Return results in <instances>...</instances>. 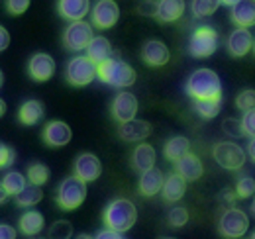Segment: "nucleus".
Instances as JSON below:
<instances>
[{"mask_svg":"<svg viewBox=\"0 0 255 239\" xmlns=\"http://www.w3.org/2000/svg\"><path fill=\"white\" fill-rule=\"evenodd\" d=\"M185 90L192 100L222 98V81L212 69H196L187 79Z\"/></svg>","mask_w":255,"mask_h":239,"instance_id":"obj_1","label":"nucleus"},{"mask_svg":"<svg viewBox=\"0 0 255 239\" xmlns=\"http://www.w3.org/2000/svg\"><path fill=\"white\" fill-rule=\"evenodd\" d=\"M96 77L104 85H110L114 89H126V87H131L135 83L137 75L131 69V65H128L126 61L118 59V57H110V59L98 65Z\"/></svg>","mask_w":255,"mask_h":239,"instance_id":"obj_2","label":"nucleus"},{"mask_svg":"<svg viewBox=\"0 0 255 239\" xmlns=\"http://www.w3.org/2000/svg\"><path fill=\"white\" fill-rule=\"evenodd\" d=\"M135 220H137L135 204L128 198H118V200L110 202L104 210V226L110 228V230L122 232V234L131 230Z\"/></svg>","mask_w":255,"mask_h":239,"instance_id":"obj_3","label":"nucleus"},{"mask_svg":"<svg viewBox=\"0 0 255 239\" xmlns=\"http://www.w3.org/2000/svg\"><path fill=\"white\" fill-rule=\"evenodd\" d=\"M87 198V182L83 179L75 177H67L61 180V184L57 186V204L61 210H77Z\"/></svg>","mask_w":255,"mask_h":239,"instance_id":"obj_4","label":"nucleus"},{"mask_svg":"<svg viewBox=\"0 0 255 239\" xmlns=\"http://www.w3.org/2000/svg\"><path fill=\"white\" fill-rule=\"evenodd\" d=\"M218 230L224 238H244L250 230V218L244 210L236 208V206H230V208L224 210V214L220 216V222H218Z\"/></svg>","mask_w":255,"mask_h":239,"instance_id":"obj_5","label":"nucleus"},{"mask_svg":"<svg viewBox=\"0 0 255 239\" xmlns=\"http://www.w3.org/2000/svg\"><path fill=\"white\" fill-rule=\"evenodd\" d=\"M218 49V33L210 26H200L189 39V53L196 59H206Z\"/></svg>","mask_w":255,"mask_h":239,"instance_id":"obj_6","label":"nucleus"},{"mask_svg":"<svg viewBox=\"0 0 255 239\" xmlns=\"http://www.w3.org/2000/svg\"><path fill=\"white\" fill-rule=\"evenodd\" d=\"M96 69H98V65L95 61H91L87 55H79V57H73L69 61L65 77H67L69 85H73V87H87L96 79Z\"/></svg>","mask_w":255,"mask_h":239,"instance_id":"obj_7","label":"nucleus"},{"mask_svg":"<svg viewBox=\"0 0 255 239\" xmlns=\"http://www.w3.org/2000/svg\"><path fill=\"white\" fill-rule=\"evenodd\" d=\"M216 163L226 171H240L246 165V151L234 141H220L212 151Z\"/></svg>","mask_w":255,"mask_h":239,"instance_id":"obj_8","label":"nucleus"},{"mask_svg":"<svg viewBox=\"0 0 255 239\" xmlns=\"http://www.w3.org/2000/svg\"><path fill=\"white\" fill-rule=\"evenodd\" d=\"M95 37V31L93 26L89 22H83V20H77V22H71L69 28L63 33V43L69 51H83L89 47L91 39Z\"/></svg>","mask_w":255,"mask_h":239,"instance_id":"obj_9","label":"nucleus"},{"mask_svg":"<svg viewBox=\"0 0 255 239\" xmlns=\"http://www.w3.org/2000/svg\"><path fill=\"white\" fill-rule=\"evenodd\" d=\"M91 18H93V24L98 30H110L116 26L118 18H120V8L114 0H98L95 6H93V12H91Z\"/></svg>","mask_w":255,"mask_h":239,"instance_id":"obj_10","label":"nucleus"},{"mask_svg":"<svg viewBox=\"0 0 255 239\" xmlns=\"http://www.w3.org/2000/svg\"><path fill=\"white\" fill-rule=\"evenodd\" d=\"M28 73L33 81L45 83L55 75V61L47 53H35L28 63Z\"/></svg>","mask_w":255,"mask_h":239,"instance_id":"obj_11","label":"nucleus"},{"mask_svg":"<svg viewBox=\"0 0 255 239\" xmlns=\"http://www.w3.org/2000/svg\"><path fill=\"white\" fill-rule=\"evenodd\" d=\"M102 173V165L100 159L93 155V153H83L75 159V175L79 179H83L85 182H93L100 177Z\"/></svg>","mask_w":255,"mask_h":239,"instance_id":"obj_12","label":"nucleus"},{"mask_svg":"<svg viewBox=\"0 0 255 239\" xmlns=\"http://www.w3.org/2000/svg\"><path fill=\"white\" fill-rule=\"evenodd\" d=\"M137 108H139V104H137V98L131 94V92H120L116 98H114V102H112V116L116 121H128V120L135 118V114H137Z\"/></svg>","mask_w":255,"mask_h":239,"instance_id":"obj_13","label":"nucleus"},{"mask_svg":"<svg viewBox=\"0 0 255 239\" xmlns=\"http://www.w3.org/2000/svg\"><path fill=\"white\" fill-rule=\"evenodd\" d=\"M141 59H143V63H147L149 67H163V65L169 63L171 53H169V47L163 41L149 39L141 47Z\"/></svg>","mask_w":255,"mask_h":239,"instance_id":"obj_14","label":"nucleus"},{"mask_svg":"<svg viewBox=\"0 0 255 239\" xmlns=\"http://www.w3.org/2000/svg\"><path fill=\"white\" fill-rule=\"evenodd\" d=\"M254 47V35L250 28H238L228 37V51L232 57H244Z\"/></svg>","mask_w":255,"mask_h":239,"instance_id":"obj_15","label":"nucleus"},{"mask_svg":"<svg viewBox=\"0 0 255 239\" xmlns=\"http://www.w3.org/2000/svg\"><path fill=\"white\" fill-rule=\"evenodd\" d=\"M120 137L128 141V143H137V141H143L145 137H149L151 133V123L143 121V120H128L120 123V129H118Z\"/></svg>","mask_w":255,"mask_h":239,"instance_id":"obj_16","label":"nucleus"},{"mask_svg":"<svg viewBox=\"0 0 255 239\" xmlns=\"http://www.w3.org/2000/svg\"><path fill=\"white\" fill-rule=\"evenodd\" d=\"M73 131L65 121H49L43 127V141L49 147H63L71 141Z\"/></svg>","mask_w":255,"mask_h":239,"instance_id":"obj_17","label":"nucleus"},{"mask_svg":"<svg viewBox=\"0 0 255 239\" xmlns=\"http://www.w3.org/2000/svg\"><path fill=\"white\" fill-rule=\"evenodd\" d=\"M175 169H177V173L187 180V182L189 180H198L202 177V173H204L202 161L194 153H191V151L187 155H183L179 161H175Z\"/></svg>","mask_w":255,"mask_h":239,"instance_id":"obj_18","label":"nucleus"},{"mask_svg":"<svg viewBox=\"0 0 255 239\" xmlns=\"http://www.w3.org/2000/svg\"><path fill=\"white\" fill-rule=\"evenodd\" d=\"M57 10H59L61 18L69 20V22L85 20V16L91 12V0H59Z\"/></svg>","mask_w":255,"mask_h":239,"instance_id":"obj_19","label":"nucleus"},{"mask_svg":"<svg viewBox=\"0 0 255 239\" xmlns=\"http://www.w3.org/2000/svg\"><path fill=\"white\" fill-rule=\"evenodd\" d=\"M163 171H159L157 167H151V169H147V171H143L141 173V177H139V194L141 196H155V194H159L161 188H163Z\"/></svg>","mask_w":255,"mask_h":239,"instance_id":"obj_20","label":"nucleus"},{"mask_svg":"<svg viewBox=\"0 0 255 239\" xmlns=\"http://www.w3.org/2000/svg\"><path fill=\"white\" fill-rule=\"evenodd\" d=\"M187 192V180L183 179L179 173H173L169 177H165L163 180V188H161V194H163V200L165 202H179Z\"/></svg>","mask_w":255,"mask_h":239,"instance_id":"obj_21","label":"nucleus"},{"mask_svg":"<svg viewBox=\"0 0 255 239\" xmlns=\"http://www.w3.org/2000/svg\"><path fill=\"white\" fill-rule=\"evenodd\" d=\"M185 0H159L157 2V12H155V18L159 22H177L179 18H183L185 14Z\"/></svg>","mask_w":255,"mask_h":239,"instance_id":"obj_22","label":"nucleus"},{"mask_svg":"<svg viewBox=\"0 0 255 239\" xmlns=\"http://www.w3.org/2000/svg\"><path fill=\"white\" fill-rule=\"evenodd\" d=\"M232 20L238 28L255 26V0H240L232 6Z\"/></svg>","mask_w":255,"mask_h":239,"instance_id":"obj_23","label":"nucleus"},{"mask_svg":"<svg viewBox=\"0 0 255 239\" xmlns=\"http://www.w3.org/2000/svg\"><path fill=\"white\" fill-rule=\"evenodd\" d=\"M155 161H157V153L149 143H139L131 153V167L139 173L155 167Z\"/></svg>","mask_w":255,"mask_h":239,"instance_id":"obj_24","label":"nucleus"},{"mask_svg":"<svg viewBox=\"0 0 255 239\" xmlns=\"http://www.w3.org/2000/svg\"><path fill=\"white\" fill-rule=\"evenodd\" d=\"M87 57L91 61H95L96 65L104 63L106 59L112 57V43L102 35H95L91 39L89 47H87Z\"/></svg>","mask_w":255,"mask_h":239,"instance_id":"obj_25","label":"nucleus"},{"mask_svg":"<svg viewBox=\"0 0 255 239\" xmlns=\"http://www.w3.org/2000/svg\"><path fill=\"white\" fill-rule=\"evenodd\" d=\"M43 116H45V106L39 100H26L18 112V120L24 125H35L37 121L43 120Z\"/></svg>","mask_w":255,"mask_h":239,"instance_id":"obj_26","label":"nucleus"},{"mask_svg":"<svg viewBox=\"0 0 255 239\" xmlns=\"http://www.w3.org/2000/svg\"><path fill=\"white\" fill-rule=\"evenodd\" d=\"M43 226H45V218H43V214H39L37 210H28V212H24L22 218H20V230H22V234L28 236V238H33V236L41 234Z\"/></svg>","mask_w":255,"mask_h":239,"instance_id":"obj_27","label":"nucleus"},{"mask_svg":"<svg viewBox=\"0 0 255 239\" xmlns=\"http://www.w3.org/2000/svg\"><path fill=\"white\" fill-rule=\"evenodd\" d=\"M191 151V141L187 139V137H183V135H175V137H171L167 143H165V147H163V153H165V159H169V161H179L183 155H187Z\"/></svg>","mask_w":255,"mask_h":239,"instance_id":"obj_28","label":"nucleus"},{"mask_svg":"<svg viewBox=\"0 0 255 239\" xmlns=\"http://www.w3.org/2000/svg\"><path fill=\"white\" fill-rule=\"evenodd\" d=\"M16 202L18 206H24V208H30V206H35L37 202H41L43 198V192H41V186L39 184H33V182H28L16 196Z\"/></svg>","mask_w":255,"mask_h":239,"instance_id":"obj_29","label":"nucleus"},{"mask_svg":"<svg viewBox=\"0 0 255 239\" xmlns=\"http://www.w3.org/2000/svg\"><path fill=\"white\" fill-rule=\"evenodd\" d=\"M222 98H206V100H194V110L204 120H212L220 114Z\"/></svg>","mask_w":255,"mask_h":239,"instance_id":"obj_30","label":"nucleus"},{"mask_svg":"<svg viewBox=\"0 0 255 239\" xmlns=\"http://www.w3.org/2000/svg\"><path fill=\"white\" fill-rule=\"evenodd\" d=\"M2 184L6 186V190H8L10 196H16V194L28 184V177H24V175L18 173V171H10V173H6V177L2 179Z\"/></svg>","mask_w":255,"mask_h":239,"instance_id":"obj_31","label":"nucleus"},{"mask_svg":"<svg viewBox=\"0 0 255 239\" xmlns=\"http://www.w3.org/2000/svg\"><path fill=\"white\" fill-rule=\"evenodd\" d=\"M222 0H192L191 8L196 18H208L220 8Z\"/></svg>","mask_w":255,"mask_h":239,"instance_id":"obj_32","label":"nucleus"},{"mask_svg":"<svg viewBox=\"0 0 255 239\" xmlns=\"http://www.w3.org/2000/svg\"><path fill=\"white\" fill-rule=\"evenodd\" d=\"M28 182H33V184H39V186H43L47 180H49V169H47V165H43V163H33L28 167Z\"/></svg>","mask_w":255,"mask_h":239,"instance_id":"obj_33","label":"nucleus"},{"mask_svg":"<svg viewBox=\"0 0 255 239\" xmlns=\"http://www.w3.org/2000/svg\"><path fill=\"white\" fill-rule=\"evenodd\" d=\"M236 192L240 198H252L255 194V179L250 175H244L240 177L236 182Z\"/></svg>","mask_w":255,"mask_h":239,"instance_id":"obj_34","label":"nucleus"},{"mask_svg":"<svg viewBox=\"0 0 255 239\" xmlns=\"http://www.w3.org/2000/svg\"><path fill=\"white\" fill-rule=\"evenodd\" d=\"M167 222H169V226H173V228H183V226H187V222H189V210L183 208V206L171 208L169 210V216H167Z\"/></svg>","mask_w":255,"mask_h":239,"instance_id":"obj_35","label":"nucleus"},{"mask_svg":"<svg viewBox=\"0 0 255 239\" xmlns=\"http://www.w3.org/2000/svg\"><path fill=\"white\" fill-rule=\"evenodd\" d=\"M73 236V226L65 220H59L55 222L51 228H49V238L53 239H69Z\"/></svg>","mask_w":255,"mask_h":239,"instance_id":"obj_36","label":"nucleus"},{"mask_svg":"<svg viewBox=\"0 0 255 239\" xmlns=\"http://www.w3.org/2000/svg\"><path fill=\"white\" fill-rule=\"evenodd\" d=\"M236 106H238L242 112H246V110H250V108H255V90L254 89L242 90V92L236 96Z\"/></svg>","mask_w":255,"mask_h":239,"instance_id":"obj_37","label":"nucleus"},{"mask_svg":"<svg viewBox=\"0 0 255 239\" xmlns=\"http://www.w3.org/2000/svg\"><path fill=\"white\" fill-rule=\"evenodd\" d=\"M222 129L226 135L230 137H244V127H242V120L226 118L222 121Z\"/></svg>","mask_w":255,"mask_h":239,"instance_id":"obj_38","label":"nucleus"},{"mask_svg":"<svg viewBox=\"0 0 255 239\" xmlns=\"http://www.w3.org/2000/svg\"><path fill=\"white\" fill-rule=\"evenodd\" d=\"M242 127H244V135L255 137V108H250V110L244 112Z\"/></svg>","mask_w":255,"mask_h":239,"instance_id":"obj_39","label":"nucleus"},{"mask_svg":"<svg viewBox=\"0 0 255 239\" xmlns=\"http://www.w3.org/2000/svg\"><path fill=\"white\" fill-rule=\"evenodd\" d=\"M16 161V151L12 147H8L6 143L0 141V169H6V167H12Z\"/></svg>","mask_w":255,"mask_h":239,"instance_id":"obj_40","label":"nucleus"},{"mask_svg":"<svg viewBox=\"0 0 255 239\" xmlns=\"http://www.w3.org/2000/svg\"><path fill=\"white\" fill-rule=\"evenodd\" d=\"M30 2L32 0H6V10L12 16H20L30 8Z\"/></svg>","mask_w":255,"mask_h":239,"instance_id":"obj_41","label":"nucleus"},{"mask_svg":"<svg viewBox=\"0 0 255 239\" xmlns=\"http://www.w3.org/2000/svg\"><path fill=\"white\" fill-rule=\"evenodd\" d=\"M238 198H240V196H238V192H236V188H234V190H224L220 200H222L224 204L230 208V206H234V204H236V200H238Z\"/></svg>","mask_w":255,"mask_h":239,"instance_id":"obj_42","label":"nucleus"},{"mask_svg":"<svg viewBox=\"0 0 255 239\" xmlns=\"http://www.w3.org/2000/svg\"><path fill=\"white\" fill-rule=\"evenodd\" d=\"M18 236L16 234V230L14 228H10V226H6V224H0V239H14Z\"/></svg>","mask_w":255,"mask_h":239,"instance_id":"obj_43","label":"nucleus"},{"mask_svg":"<svg viewBox=\"0 0 255 239\" xmlns=\"http://www.w3.org/2000/svg\"><path fill=\"white\" fill-rule=\"evenodd\" d=\"M96 238H100V239H110V238H124V234L122 232H116V230H110V228H106L104 232H98L96 234Z\"/></svg>","mask_w":255,"mask_h":239,"instance_id":"obj_44","label":"nucleus"},{"mask_svg":"<svg viewBox=\"0 0 255 239\" xmlns=\"http://www.w3.org/2000/svg\"><path fill=\"white\" fill-rule=\"evenodd\" d=\"M8 45H10V33H8V31L0 26V53H2V51H4Z\"/></svg>","mask_w":255,"mask_h":239,"instance_id":"obj_45","label":"nucleus"},{"mask_svg":"<svg viewBox=\"0 0 255 239\" xmlns=\"http://www.w3.org/2000/svg\"><path fill=\"white\" fill-rule=\"evenodd\" d=\"M139 12H141V14H147V16H155V12H157V4L147 2V4L139 6Z\"/></svg>","mask_w":255,"mask_h":239,"instance_id":"obj_46","label":"nucleus"},{"mask_svg":"<svg viewBox=\"0 0 255 239\" xmlns=\"http://www.w3.org/2000/svg\"><path fill=\"white\" fill-rule=\"evenodd\" d=\"M8 198H10V194H8L6 186H4V184H2V180H0V206H2V204H4Z\"/></svg>","mask_w":255,"mask_h":239,"instance_id":"obj_47","label":"nucleus"},{"mask_svg":"<svg viewBox=\"0 0 255 239\" xmlns=\"http://www.w3.org/2000/svg\"><path fill=\"white\" fill-rule=\"evenodd\" d=\"M248 155L252 157V161L255 163V137H252V141H250V145H248Z\"/></svg>","mask_w":255,"mask_h":239,"instance_id":"obj_48","label":"nucleus"},{"mask_svg":"<svg viewBox=\"0 0 255 239\" xmlns=\"http://www.w3.org/2000/svg\"><path fill=\"white\" fill-rule=\"evenodd\" d=\"M4 112H6V102H4L2 98H0V116H2Z\"/></svg>","mask_w":255,"mask_h":239,"instance_id":"obj_49","label":"nucleus"},{"mask_svg":"<svg viewBox=\"0 0 255 239\" xmlns=\"http://www.w3.org/2000/svg\"><path fill=\"white\" fill-rule=\"evenodd\" d=\"M236 2H240V0H222V4H226V6H234Z\"/></svg>","mask_w":255,"mask_h":239,"instance_id":"obj_50","label":"nucleus"},{"mask_svg":"<svg viewBox=\"0 0 255 239\" xmlns=\"http://www.w3.org/2000/svg\"><path fill=\"white\" fill-rule=\"evenodd\" d=\"M250 210H252V214L255 216V196H254V200H252V204H250Z\"/></svg>","mask_w":255,"mask_h":239,"instance_id":"obj_51","label":"nucleus"},{"mask_svg":"<svg viewBox=\"0 0 255 239\" xmlns=\"http://www.w3.org/2000/svg\"><path fill=\"white\" fill-rule=\"evenodd\" d=\"M0 87H2V71H0Z\"/></svg>","mask_w":255,"mask_h":239,"instance_id":"obj_52","label":"nucleus"},{"mask_svg":"<svg viewBox=\"0 0 255 239\" xmlns=\"http://www.w3.org/2000/svg\"><path fill=\"white\" fill-rule=\"evenodd\" d=\"M252 238H254V239H255V232H254V234H252Z\"/></svg>","mask_w":255,"mask_h":239,"instance_id":"obj_53","label":"nucleus"},{"mask_svg":"<svg viewBox=\"0 0 255 239\" xmlns=\"http://www.w3.org/2000/svg\"><path fill=\"white\" fill-rule=\"evenodd\" d=\"M254 49H255V41H254Z\"/></svg>","mask_w":255,"mask_h":239,"instance_id":"obj_54","label":"nucleus"}]
</instances>
